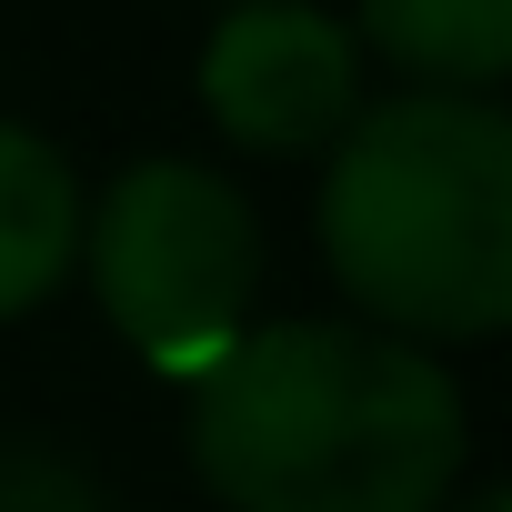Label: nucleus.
<instances>
[{
  "instance_id": "f257e3e1",
  "label": "nucleus",
  "mask_w": 512,
  "mask_h": 512,
  "mask_svg": "<svg viewBox=\"0 0 512 512\" xmlns=\"http://www.w3.org/2000/svg\"><path fill=\"white\" fill-rule=\"evenodd\" d=\"M462 462V382L372 322H251L191 382V472L221 512H442Z\"/></svg>"
},
{
  "instance_id": "f03ea898",
  "label": "nucleus",
  "mask_w": 512,
  "mask_h": 512,
  "mask_svg": "<svg viewBox=\"0 0 512 512\" xmlns=\"http://www.w3.org/2000/svg\"><path fill=\"white\" fill-rule=\"evenodd\" d=\"M322 272L392 342H492L512 322V121L462 91L362 101L322 151Z\"/></svg>"
},
{
  "instance_id": "7ed1b4c3",
  "label": "nucleus",
  "mask_w": 512,
  "mask_h": 512,
  "mask_svg": "<svg viewBox=\"0 0 512 512\" xmlns=\"http://www.w3.org/2000/svg\"><path fill=\"white\" fill-rule=\"evenodd\" d=\"M81 272L111 312V332L171 372L201 382L262 302V221H251L241 181L181 151H151L111 171L101 201H81Z\"/></svg>"
},
{
  "instance_id": "20e7f679",
  "label": "nucleus",
  "mask_w": 512,
  "mask_h": 512,
  "mask_svg": "<svg viewBox=\"0 0 512 512\" xmlns=\"http://www.w3.org/2000/svg\"><path fill=\"white\" fill-rule=\"evenodd\" d=\"M201 111L262 161H312L362 121V41L322 0H241L201 41Z\"/></svg>"
},
{
  "instance_id": "39448f33",
  "label": "nucleus",
  "mask_w": 512,
  "mask_h": 512,
  "mask_svg": "<svg viewBox=\"0 0 512 512\" xmlns=\"http://www.w3.org/2000/svg\"><path fill=\"white\" fill-rule=\"evenodd\" d=\"M71 272H81V181L41 131L0 121V322L41 312Z\"/></svg>"
},
{
  "instance_id": "423d86ee",
  "label": "nucleus",
  "mask_w": 512,
  "mask_h": 512,
  "mask_svg": "<svg viewBox=\"0 0 512 512\" xmlns=\"http://www.w3.org/2000/svg\"><path fill=\"white\" fill-rule=\"evenodd\" d=\"M352 41L412 71V91L492 101V81L512 71V0H362Z\"/></svg>"
},
{
  "instance_id": "0eeeda50",
  "label": "nucleus",
  "mask_w": 512,
  "mask_h": 512,
  "mask_svg": "<svg viewBox=\"0 0 512 512\" xmlns=\"http://www.w3.org/2000/svg\"><path fill=\"white\" fill-rule=\"evenodd\" d=\"M462 512H512V502H502V492H472V502H462Z\"/></svg>"
},
{
  "instance_id": "6e6552de",
  "label": "nucleus",
  "mask_w": 512,
  "mask_h": 512,
  "mask_svg": "<svg viewBox=\"0 0 512 512\" xmlns=\"http://www.w3.org/2000/svg\"><path fill=\"white\" fill-rule=\"evenodd\" d=\"M221 11H241V0H221Z\"/></svg>"
}]
</instances>
